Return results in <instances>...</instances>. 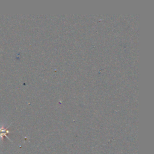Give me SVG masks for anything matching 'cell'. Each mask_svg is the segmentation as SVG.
<instances>
[{
	"label": "cell",
	"instance_id": "cell-1",
	"mask_svg": "<svg viewBox=\"0 0 154 154\" xmlns=\"http://www.w3.org/2000/svg\"><path fill=\"white\" fill-rule=\"evenodd\" d=\"M10 132L7 129V128H4V127L0 128V142L3 140V137L5 136L6 138H7L11 142H12V141L7 136V134L10 133Z\"/></svg>",
	"mask_w": 154,
	"mask_h": 154
}]
</instances>
